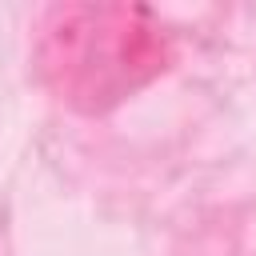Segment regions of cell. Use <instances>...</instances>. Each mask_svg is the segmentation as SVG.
I'll use <instances>...</instances> for the list:
<instances>
[{"label": "cell", "mask_w": 256, "mask_h": 256, "mask_svg": "<svg viewBox=\"0 0 256 256\" xmlns=\"http://www.w3.org/2000/svg\"><path fill=\"white\" fill-rule=\"evenodd\" d=\"M144 8H68L48 36V68L68 100L112 104L164 68V40Z\"/></svg>", "instance_id": "6da1fadb"}]
</instances>
